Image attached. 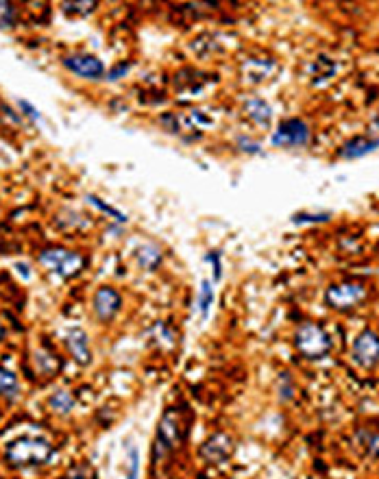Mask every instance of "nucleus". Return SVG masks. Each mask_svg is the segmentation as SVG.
I'll return each mask as SVG.
<instances>
[{
  "label": "nucleus",
  "mask_w": 379,
  "mask_h": 479,
  "mask_svg": "<svg viewBox=\"0 0 379 479\" xmlns=\"http://www.w3.org/2000/svg\"><path fill=\"white\" fill-rule=\"evenodd\" d=\"M66 479H88V475H85L83 469H72V471L66 475Z\"/></svg>",
  "instance_id": "obj_30"
},
{
  "label": "nucleus",
  "mask_w": 379,
  "mask_h": 479,
  "mask_svg": "<svg viewBox=\"0 0 379 479\" xmlns=\"http://www.w3.org/2000/svg\"><path fill=\"white\" fill-rule=\"evenodd\" d=\"M273 146H284V149H290V146H308L310 144V127L308 122L301 118H288L281 120L277 131L271 138Z\"/></svg>",
  "instance_id": "obj_6"
},
{
  "label": "nucleus",
  "mask_w": 379,
  "mask_h": 479,
  "mask_svg": "<svg viewBox=\"0 0 379 479\" xmlns=\"http://www.w3.org/2000/svg\"><path fill=\"white\" fill-rule=\"evenodd\" d=\"M40 264L51 270L59 279H70L81 273L85 264L83 255L68 249H46L40 253Z\"/></svg>",
  "instance_id": "obj_5"
},
{
  "label": "nucleus",
  "mask_w": 379,
  "mask_h": 479,
  "mask_svg": "<svg viewBox=\"0 0 379 479\" xmlns=\"http://www.w3.org/2000/svg\"><path fill=\"white\" fill-rule=\"evenodd\" d=\"M53 456L55 447L51 445V440L40 436H20L5 447V460L11 466H18V469L48 464Z\"/></svg>",
  "instance_id": "obj_1"
},
{
  "label": "nucleus",
  "mask_w": 379,
  "mask_h": 479,
  "mask_svg": "<svg viewBox=\"0 0 379 479\" xmlns=\"http://www.w3.org/2000/svg\"><path fill=\"white\" fill-rule=\"evenodd\" d=\"M181 414L177 410H166L160 425H157V436L153 445V462H162L170 451L181 442Z\"/></svg>",
  "instance_id": "obj_4"
},
{
  "label": "nucleus",
  "mask_w": 379,
  "mask_h": 479,
  "mask_svg": "<svg viewBox=\"0 0 379 479\" xmlns=\"http://www.w3.org/2000/svg\"><path fill=\"white\" fill-rule=\"evenodd\" d=\"M377 149V140L373 138H362V135H358V138H353L349 140L347 144H342V149H340V157L342 159H347V162H353V159H362L366 155H371L375 153Z\"/></svg>",
  "instance_id": "obj_12"
},
{
  "label": "nucleus",
  "mask_w": 379,
  "mask_h": 479,
  "mask_svg": "<svg viewBox=\"0 0 379 479\" xmlns=\"http://www.w3.org/2000/svg\"><path fill=\"white\" fill-rule=\"evenodd\" d=\"M216 301V292H214V284L210 279H203L201 286H199V294H197V305H199V312L203 318L210 316V310Z\"/></svg>",
  "instance_id": "obj_16"
},
{
  "label": "nucleus",
  "mask_w": 379,
  "mask_h": 479,
  "mask_svg": "<svg viewBox=\"0 0 379 479\" xmlns=\"http://www.w3.org/2000/svg\"><path fill=\"white\" fill-rule=\"evenodd\" d=\"M351 360L356 362L364 371H373L379 362V342L375 329H364L358 338L353 340L351 347Z\"/></svg>",
  "instance_id": "obj_7"
},
{
  "label": "nucleus",
  "mask_w": 379,
  "mask_h": 479,
  "mask_svg": "<svg viewBox=\"0 0 379 479\" xmlns=\"http://www.w3.org/2000/svg\"><path fill=\"white\" fill-rule=\"evenodd\" d=\"M35 364H38V371L46 377H51L59 371V360L53 353H46V351L35 353Z\"/></svg>",
  "instance_id": "obj_19"
},
{
  "label": "nucleus",
  "mask_w": 379,
  "mask_h": 479,
  "mask_svg": "<svg viewBox=\"0 0 379 479\" xmlns=\"http://www.w3.org/2000/svg\"><path fill=\"white\" fill-rule=\"evenodd\" d=\"M242 68L247 72V81L260 83L275 70V61L273 59H247Z\"/></svg>",
  "instance_id": "obj_14"
},
{
  "label": "nucleus",
  "mask_w": 379,
  "mask_h": 479,
  "mask_svg": "<svg viewBox=\"0 0 379 479\" xmlns=\"http://www.w3.org/2000/svg\"><path fill=\"white\" fill-rule=\"evenodd\" d=\"M366 297H369V290L364 284L358 281H340L325 290V305L334 312H351L360 307Z\"/></svg>",
  "instance_id": "obj_3"
},
{
  "label": "nucleus",
  "mask_w": 379,
  "mask_h": 479,
  "mask_svg": "<svg viewBox=\"0 0 379 479\" xmlns=\"http://www.w3.org/2000/svg\"><path fill=\"white\" fill-rule=\"evenodd\" d=\"M277 397L281 403H288L295 399V382H292L290 373H281L277 379Z\"/></svg>",
  "instance_id": "obj_21"
},
{
  "label": "nucleus",
  "mask_w": 379,
  "mask_h": 479,
  "mask_svg": "<svg viewBox=\"0 0 379 479\" xmlns=\"http://www.w3.org/2000/svg\"><path fill=\"white\" fill-rule=\"evenodd\" d=\"M18 105H20V109H22V112L27 114L31 120H42V114H40L38 109H35L29 101H18Z\"/></svg>",
  "instance_id": "obj_29"
},
{
  "label": "nucleus",
  "mask_w": 379,
  "mask_h": 479,
  "mask_svg": "<svg viewBox=\"0 0 379 479\" xmlns=\"http://www.w3.org/2000/svg\"><path fill=\"white\" fill-rule=\"evenodd\" d=\"M238 146H240V151H242V153H251V155L262 153V146H260L258 142L249 140V138H240V140H238Z\"/></svg>",
  "instance_id": "obj_28"
},
{
  "label": "nucleus",
  "mask_w": 379,
  "mask_h": 479,
  "mask_svg": "<svg viewBox=\"0 0 379 479\" xmlns=\"http://www.w3.org/2000/svg\"><path fill=\"white\" fill-rule=\"evenodd\" d=\"M18 22V11L11 3L0 0V29H14Z\"/></svg>",
  "instance_id": "obj_22"
},
{
  "label": "nucleus",
  "mask_w": 379,
  "mask_h": 479,
  "mask_svg": "<svg viewBox=\"0 0 379 479\" xmlns=\"http://www.w3.org/2000/svg\"><path fill=\"white\" fill-rule=\"evenodd\" d=\"M88 203H90V205H94L96 210H101L103 214L112 216V218L116 220V223H120V225H125L127 220H129V218H127L125 214H122L120 210H116V207H112V205H107V203H105L103 199H99V196H96V194H90V196H88Z\"/></svg>",
  "instance_id": "obj_20"
},
{
  "label": "nucleus",
  "mask_w": 379,
  "mask_h": 479,
  "mask_svg": "<svg viewBox=\"0 0 379 479\" xmlns=\"http://www.w3.org/2000/svg\"><path fill=\"white\" fill-rule=\"evenodd\" d=\"M332 220V214H308V212H299L292 216V223L295 225H319V223H329Z\"/></svg>",
  "instance_id": "obj_23"
},
{
  "label": "nucleus",
  "mask_w": 379,
  "mask_h": 479,
  "mask_svg": "<svg viewBox=\"0 0 379 479\" xmlns=\"http://www.w3.org/2000/svg\"><path fill=\"white\" fill-rule=\"evenodd\" d=\"M20 395V384H18V377L9 371V368L0 366V397H5L9 401L18 399Z\"/></svg>",
  "instance_id": "obj_17"
},
{
  "label": "nucleus",
  "mask_w": 379,
  "mask_h": 479,
  "mask_svg": "<svg viewBox=\"0 0 379 479\" xmlns=\"http://www.w3.org/2000/svg\"><path fill=\"white\" fill-rule=\"evenodd\" d=\"M127 479H140V449L131 447L127 456Z\"/></svg>",
  "instance_id": "obj_25"
},
{
  "label": "nucleus",
  "mask_w": 379,
  "mask_h": 479,
  "mask_svg": "<svg viewBox=\"0 0 379 479\" xmlns=\"http://www.w3.org/2000/svg\"><path fill=\"white\" fill-rule=\"evenodd\" d=\"M75 405H77V399L75 395H72L70 390H57L53 392L51 397H48V408H51V412L59 414V416H68L72 410H75Z\"/></svg>",
  "instance_id": "obj_15"
},
{
  "label": "nucleus",
  "mask_w": 379,
  "mask_h": 479,
  "mask_svg": "<svg viewBox=\"0 0 379 479\" xmlns=\"http://www.w3.org/2000/svg\"><path fill=\"white\" fill-rule=\"evenodd\" d=\"M92 310L101 323H112L122 310V294L114 286H101L92 297Z\"/></svg>",
  "instance_id": "obj_8"
},
{
  "label": "nucleus",
  "mask_w": 379,
  "mask_h": 479,
  "mask_svg": "<svg viewBox=\"0 0 379 479\" xmlns=\"http://www.w3.org/2000/svg\"><path fill=\"white\" fill-rule=\"evenodd\" d=\"M244 112H247V116L253 125H258L262 129H271L273 109L266 101H262V98H251V101L244 103Z\"/></svg>",
  "instance_id": "obj_13"
},
{
  "label": "nucleus",
  "mask_w": 379,
  "mask_h": 479,
  "mask_svg": "<svg viewBox=\"0 0 379 479\" xmlns=\"http://www.w3.org/2000/svg\"><path fill=\"white\" fill-rule=\"evenodd\" d=\"M334 342L319 323H303L295 331V349L305 360H323L332 353Z\"/></svg>",
  "instance_id": "obj_2"
},
{
  "label": "nucleus",
  "mask_w": 379,
  "mask_h": 479,
  "mask_svg": "<svg viewBox=\"0 0 379 479\" xmlns=\"http://www.w3.org/2000/svg\"><path fill=\"white\" fill-rule=\"evenodd\" d=\"M61 64L68 72H72L75 77H81L85 81H99L105 75V66L99 57H94L90 53H75L61 59Z\"/></svg>",
  "instance_id": "obj_9"
},
{
  "label": "nucleus",
  "mask_w": 379,
  "mask_h": 479,
  "mask_svg": "<svg viewBox=\"0 0 379 479\" xmlns=\"http://www.w3.org/2000/svg\"><path fill=\"white\" fill-rule=\"evenodd\" d=\"M3 338H5V327L0 325V340H3Z\"/></svg>",
  "instance_id": "obj_31"
},
{
  "label": "nucleus",
  "mask_w": 379,
  "mask_h": 479,
  "mask_svg": "<svg viewBox=\"0 0 379 479\" xmlns=\"http://www.w3.org/2000/svg\"><path fill=\"white\" fill-rule=\"evenodd\" d=\"M162 260H164L162 249L155 247V244H144V247L138 251V264L144 270H155L157 266L162 264Z\"/></svg>",
  "instance_id": "obj_18"
},
{
  "label": "nucleus",
  "mask_w": 379,
  "mask_h": 479,
  "mask_svg": "<svg viewBox=\"0 0 379 479\" xmlns=\"http://www.w3.org/2000/svg\"><path fill=\"white\" fill-rule=\"evenodd\" d=\"M129 68H131V64H129V61H120L118 66H114L112 70L107 72V79H109V81H118V79H122V77L127 75V72H129Z\"/></svg>",
  "instance_id": "obj_27"
},
{
  "label": "nucleus",
  "mask_w": 379,
  "mask_h": 479,
  "mask_svg": "<svg viewBox=\"0 0 379 479\" xmlns=\"http://www.w3.org/2000/svg\"><path fill=\"white\" fill-rule=\"evenodd\" d=\"M234 449H236V442L229 434L218 432L214 436H210L201 447V458L210 464H223L227 462L231 456H234Z\"/></svg>",
  "instance_id": "obj_10"
},
{
  "label": "nucleus",
  "mask_w": 379,
  "mask_h": 479,
  "mask_svg": "<svg viewBox=\"0 0 379 479\" xmlns=\"http://www.w3.org/2000/svg\"><path fill=\"white\" fill-rule=\"evenodd\" d=\"M66 349L72 355V360H75L79 366H90L92 364L90 336H88V331H85V329L75 327L70 331V334L66 336Z\"/></svg>",
  "instance_id": "obj_11"
},
{
  "label": "nucleus",
  "mask_w": 379,
  "mask_h": 479,
  "mask_svg": "<svg viewBox=\"0 0 379 479\" xmlns=\"http://www.w3.org/2000/svg\"><path fill=\"white\" fill-rule=\"evenodd\" d=\"M205 262H210L212 268H214V281L212 284H218L220 279H223V262H220V251H212L205 255Z\"/></svg>",
  "instance_id": "obj_26"
},
{
  "label": "nucleus",
  "mask_w": 379,
  "mask_h": 479,
  "mask_svg": "<svg viewBox=\"0 0 379 479\" xmlns=\"http://www.w3.org/2000/svg\"><path fill=\"white\" fill-rule=\"evenodd\" d=\"M61 7H64V14L68 16H88L96 9V3H90V0L88 3H64Z\"/></svg>",
  "instance_id": "obj_24"
}]
</instances>
